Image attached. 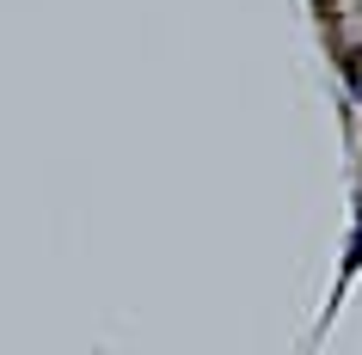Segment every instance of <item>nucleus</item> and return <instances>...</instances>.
Returning a JSON list of instances; mask_svg holds the SVG:
<instances>
[{"label":"nucleus","mask_w":362,"mask_h":355,"mask_svg":"<svg viewBox=\"0 0 362 355\" xmlns=\"http://www.w3.org/2000/svg\"><path fill=\"white\" fill-rule=\"evenodd\" d=\"M320 6H332V0H320Z\"/></svg>","instance_id":"2"},{"label":"nucleus","mask_w":362,"mask_h":355,"mask_svg":"<svg viewBox=\"0 0 362 355\" xmlns=\"http://www.w3.org/2000/svg\"><path fill=\"white\" fill-rule=\"evenodd\" d=\"M344 80L362 92V49H344Z\"/></svg>","instance_id":"1"}]
</instances>
